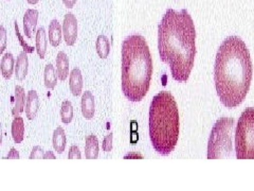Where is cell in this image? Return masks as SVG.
I'll use <instances>...</instances> for the list:
<instances>
[{"instance_id": "obj_1", "label": "cell", "mask_w": 254, "mask_h": 191, "mask_svg": "<svg viewBox=\"0 0 254 191\" xmlns=\"http://www.w3.org/2000/svg\"><path fill=\"white\" fill-rule=\"evenodd\" d=\"M158 49L174 80L188 81L196 56V30L186 9L179 12L173 9L166 11L158 27Z\"/></svg>"}, {"instance_id": "obj_2", "label": "cell", "mask_w": 254, "mask_h": 191, "mask_svg": "<svg viewBox=\"0 0 254 191\" xmlns=\"http://www.w3.org/2000/svg\"><path fill=\"white\" fill-rule=\"evenodd\" d=\"M253 74V66L244 40L229 36L218 48L214 65L217 95L224 106L233 108L246 99Z\"/></svg>"}, {"instance_id": "obj_3", "label": "cell", "mask_w": 254, "mask_h": 191, "mask_svg": "<svg viewBox=\"0 0 254 191\" xmlns=\"http://www.w3.org/2000/svg\"><path fill=\"white\" fill-rule=\"evenodd\" d=\"M152 76L153 60L146 39L139 34L127 36L122 44V91L127 100H143Z\"/></svg>"}, {"instance_id": "obj_4", "label": "cell", "mask_w": 254, "mask_h": 191, "mask_svg": "<svg viewBox=\"0 0 254 191\" xmlns=\"http://www.w3.org/2000/svg\"><path fill=\"white\" fill-rule=\"evenodd\" d=\"M179 112L175 98L162 90L154 97L149 107V138L161 155L171 154L179 138Z\"/></svg>"}, {"instance_id": "obj_5", "label": "cell", "mask_w": 254, "mask_h": 191, "mask_svg": "<svg viewBox=\"0 0 254 191\" xmlns=\"http://www.w3.org/2000/svg\"><path fill=\"white\" fill-rule=\"evenodd\" d=\"M234 119L222 117L216 121L207 142V158H226L232 155Z\"/></svg>"}, {"instance_id": "obj_6", "label": "cell", "mask_w": 254, "mask_h": 191, "mask_svg": "<svg viewBox=\"0 0 254 191\" xmlns=\"http://www.w3.org/2000/svg\"><path fill=\"white\" fill-rule=\"evenodd\" d=\"M235 154L238 159H254V108L241 113L235 132Z\"/></svg>"}, {"instance_id": "obj_7", "label": "cell", "mask_w": 254, "mask_h": 191, "mask_svg": "<svg viewBox=\"0 0 254 191\" xmlns=\"http://www.w3.org/2000/svg\"><path fill=\"white\" fill-rule=\"evenodd\" d=\"M63 35L68 46H73L78 38V19L76 15L68 13L64 17Z\"/></svg>"}, {"instance_id": "obj_8", "label": "cell", "mask_w": 254, "mask_h": 191, "mask_svg": "<svg viewBox=\"0 0 254 191\" xmlns=\"http://www.w3.org/2000/svg\"><path fill=\"white\" fill-rule=\"evenodd\" d=\"M38 20V11L34 9H29L26 11L24 15V32L28 38L32 37L33 32L35 31V28Z\"/></svg>"}, {"instance_id": "obj_9", "label": "cell", "mask_w": 254, "mask_h": 191, "mask_svg": "<svg viewBox=\"0 0 254 191\" xmlns=\"http://www.w3.org/2000/svg\"><path fill=\"white\" fill-rule=\"evenodd\" d=\"M82 114L85 119L90 120L94 118L95 113V97L90 90H86L82 96Z\"/></svg>"}, {"instance_id": "obj_10", "label": "cell", "mask_w": 254, "mask_h": 191, "mask_svg": "<svg viewBox=\"0 0 254 191\" xmlns=\"http://www.w3.org/2000/svg\"><path fill=\"white\" fill-rule=\"evenodd\" d=\"M39 107L38 95L35 90L28 91L26 100V116L29 120H33L36 117Z\"/></svg>"}, {"instance_id": "obj_11", "label": "cell", "mask_w": 254, "mask_h": 191, "mask_svg": "<svg viewBox=\"0 0 254 191\" xmlns=\"http://www.w3.org/2000/svg\"><path fill=\"white\" fill-rule=\"evenodd\" d=\"M69 87L73 96H79L83 90V76L78 67L73 68L71 73L69 74Z\"/></svg>"}, {"instance_id": "obj_12", "label": "cell", "mask_w": 254, "mask_h": 191, "mask_svg": "<svg viewBox=\"0 0 254 191\" xmlns=\"http://www.w3.org/2000/svg\"><path fill=\"white\" fill-rule=\"evenodd\" d=\"M56 72L61 81H65L69 74V59L64 51H60L56 57Z\"/></svg>"}, {"instance_id": "obj_13", "label": "cell", "mask_w": 254, "mask_h": 191, "mask_svg": "<svg viewBox=\"0 0 254 191\" xmlns=\"http://www.w3.org/2000/svg\"><path fill=\"white\" fill-rule=\"evenodd\" d=\"M99 140H97L96 136L89 135L86 137L85 157L87 159H96L97 156H99Z\"/></svg>"}, {"instance_id": "obj_14", "label": "cell", "mask_w": 254, "mask_h": 191, "mask_svg": "<svg viewBox=\"0 0 254 191\" xmlns=\"http://www.w3.org/2000/svg\"><path fill=\"white\" fill-rule=\"evenodd\" d=\"M29 61L27 56V52L22 51L19 53L15 64V77L18 81L25 80L28 74Z\"/></svg>"}, {"instance_id": "obj_15", "label": "cell", "mask_w": 254, "mask_h": 191, "mask_svg": "<svg viewBox=\"0 0 254 191\" xmlns=\"http://www.w3.org/2000/svg\"><path fill=\"white\" fill-rule=\"evenodd\" d=\"M52 143H53V148L55 151L62 154L66 149L67 144V138H66V133L64 131L62 126L56 127L55 131L53 132V137H52Z\"/></svg>"}, {"instance_id": "obj_16", "label": "cell", "mask_w": 254, "mask_h": 191, "mask_svg": "<svg viewBox=\"0 0 254 191\" xmlns=\"http://www.w3.org/2000/svg\"><path fill=\"white\" fill-rule=\"evenodd\" d=\"M26 105V92L24 87L17 85L15 87V105L13 107V117L20 116V114L24 112Z\"/></svg>"}, {"instance_id": "obj_17", "label": "cell", "mask_w": 254, "mask_h": 191, "mask_svg": "<svg viewBox=\"0 0 254 191\" xmlns=\"http://www.w3.org/2000/svg\"><path fill=\"white\" fill-rule=\"evenodd\" d=\"M62 34H63V29L60 25V22L56 19H52L49 24V43L53 46V47H57L62 42Z\"/></svg>"}, {"instance_id": "obj_18", "label": "cell", "mask_w": 254, "mask_h": 191, "mask_svg": "<svg viewBox=\"0 0 254 191\" xmlns=\"http://www.w3.org/2000/svg\"><path fill=\"white\" fill-rule=\"evenodd\" d=\"M15 68V61L14 56L10 52H7L2 57L1 64H0V69H1V73L4 79L10 80L12 78V74Z\"/></svg>"}, {"instance_id": "obj_19", "label": "cell", "mask_w": 254, "mask_h": 191, "mask_svg": "<svg viewBox=\"0 0 254 191\" xmlns=\"http://www.w3.org/2000/svg\"><path fill=\"white\" fill-rule=\"evenodd\" d=\"M11 132H12V137L16 143L22 142L25 138V122L20 116L14 117Z\"/></svg>"}, {"instance_id": "obj_20", "label": "cell", "mask_w": 254, "mask_h": 191, "mask_svg": "<svg viewBox=\"0 0 254 191\" xmlns=\"http://www.w3.org/2000/svg\"><path fill=\"white\" fill-rule=\"evenodd\" d=\"M57 72L56 69L52 64H48L45 67V72H44V82L45 86L49 89H54L57 84Z\"/></svg>"}, {"instance_id": "obj_21", "label": "cell", "mask_w": 254, "mask_h": 191, "mask_svg": "<svg viewBox=\"0 0 254 191\" xmlns=\"http://www.w3.org/2000/svg\"><path fill=\"white\" fill-rule=\"evenodd\" d=\"M35 49L38 56L44 60L46 56V51H47V35H46V31L43 27L39 28L36 32Z\"/></svg>"}, {"instance_id": "obj_22", "label": "cell", "mask_w": 254, "mask_h": 191, "mask_svg": "<svg viewBox=\"0 0 254 191\" xmlns=\"http://www.w3.org/2000/svg\"><path fill=\"white\" fill-rule=\"evenodd\" d=\"M96 52L101 59H106L111 52V43L105 35H99L96 39Z\"/></svg>"}, {"instance_id": "obj_23", "label": "cell", "mask_w": 254, "mask_h": 191, "mask_svg": "<svg viewBox=\"0 0 254 191\" xmlns=\"http://www.w3.org/2000/svg\"><path fill=\"white\" fill-rule=\"evenodd\" d=\"M61 118L64 123H70L73 119V106L70 101H64L61 108Z\"/></svg>"}, {"instance_id": "obj_24", "label": "cell", "mask_w": 254, "mask_h": 191, "mask_svg": "<svg viewBox=\"0 0 254 191\" xmlns=\"http://www.w3.org/2000/svg\"><path fill=\"white\" fill-rule=\"evenodd\" d=\"M8 45V37H7V31L3 26L0 25V54L3 53V51L7 49Z\"/></svg>"}, {"instance_id": "obj_25", "label": "cell", "mask_w": 254, "mask_h": 191, "mask_svg": "<svg viewBox=\"0 0 254 191\" xmlns=\"http://www.w3.org/2000/svg\"><path fill=\"white\" fill-rule=\"evenodd\" d=\"M15 32H16L17 37L19 38V43H20V45L22 46V48H24L25 52H27V53H32V52L34 51V47H31V46H29L27 43H25V40H24V38H22L21 34H20V32H19L18 25H17L16 21H15Z\"/></svg>"}, {"instance_id": "obj_26", "label": "cell", "mask_w": 254, "mask_h": 191, "mask_svg": "<svg viewBox=\"0 0 254 191\" xmlns=\"http://www.w3.org/2000/svg\"><path fill=\"white\" fill-rule=\"evenodd\" d=\"M112 138H113V134L111 133V134H108L105 138H104L103 140V151L105 152H111L112 150Z\"/></svg>"}, {"instance_id": "obj_27", "label": "cell", "mask_w": 254, "mask_h": 191, "mask_svg": "<svg viewBox=\"0 0 254 191\" xmlns=\"http://www.w3.org/2000/svg\"><path fill=\"white\" fill-rule=\"evenodd\" d=\"M68 158L69 159H80V158H82V154H80L79 149L78 146H76V144L71 146L70 150H69Z\"/></svg>"}, {"instance_id": "obj_28", "label": "cell", "mask_w": 254, "mask_h": 191, "mask_svg": "<svg viewBox=\"0 0 254 191\" xmlns=\"http://www.w3.org/2000/svg\"><path fill=\"white\" fill-rule=\"evenodd\" d=\"M43 157H44V150L42 149V147L39 146L34 147L30 154V159H40Z\"/></svg>"}, {"instance_id": "obj_29", "label": "cell", "mask_w": 254, "mask_h": 191, "mask_svg": "<svg viewBox=\"0 0 254 191\" xmlns=\"http://www.w3.org/2000/svg\"><path fill=\"white\" fill-rule=\"evenodd\" d=\"M5 158H7V159H12V158L18 159L19 158V153L15 148H12V149H11V151L9 152V154L5 156Z\"/></svg>"}, {"instance_id": "obj_30", "label": "cell", "mask_w": 254, "mask_h": 191, "mask_svg": "<svg viewBox=\"0 0 254 191\" xmlns=\"http://www.w3.org/2000/svg\"><path fill=\"white\" fill-rule=\"evenodd\" d=\"M64 4H65V7L68 9H72L74 5L77 3V0H63Z\"/></svg>"}, {"instance_id": "obj_31", "label": "cell", "mask_w": 254, "mask_h": 191, "mask_svg": "<svg viewBox=\"0 0 254 191\" xmlns=\"http://www.w3.org/2000/svg\"><path fill=\"white\" fill-rule=\"evenodd\" d=\"M44 159H55V155L53 154V152L52 151H48V152H46V154H44Z\"/></svg>"}, {"instance_id": "obj_32", "label": "cell", "mask_w": 254, "mask_h": 191, "mask_svg": "<svg viewBox=\"0 0 254 191\" xmlns=\"http://www.w3.org/2000/svg\"><path fill=\"white\" fill-rule=\"evenodd\" d=\"M2 143V126L1 123H0V144Z\"/></svg>"}, {"instance_id": "obj_33", "label": "cell", "mask_w": 254, "mask_h": 191, "mask_svg": "<svg viewBox=\"0 0 254 191\" xmlns=\"http://www.w3.org/2000/svg\"><path fill=\"white\" fill-rule=\"evenodd\" d=\"M27 1L30 4H36L39 1V0H27Z\"/></svg>"}]
</instances>
